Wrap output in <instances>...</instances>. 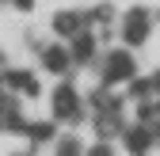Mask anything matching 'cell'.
I'll return each instance as SVG.
<instances>
[{"label":"cell","mask_w":160,"mask_h":156,"mask_svg":"<svg viewBox=\"0 0 160 156\" xmlns=\"http://www.w3.org/2000/svg\"><path fill=\"white\" fill-rule=\"evenodd\" d=\"M4 84H8V88H19V91H27L31 99L42 91V88H38V80H34V72H27V69H8V72H4Z\"/></svg>","instance_id":"1"},{"label":"cell","mask_w":160,"mask_h":156,"mask_svg":"<svg viewBox=\"0 0 160 156\" xmlns=\"http://www.w3.org/2000/svg\"><path fill=\"white\" fill-rule=\"evenodd\" d=\"M42 65H46L50 72H65V69H69V53H65L61 46H46V50H42Z\"/></svg>","instance_id":"3"},{"label":"cell","mask_w":160,"mask_h":156,"mask_svg":"<svg viewBox=\"0 0 160 156\" xmlns=\"http://www.w3.org/2000/svg\"><path fill=\"white\" fill-rule=\"evenodd\" d=\"M0 88H4V76H0Z\"/></svg>","instance_id":"7"},{"label":"cell","mask_w":160,"mask_h":156,"mask_svg":"<svg viewBox=\"0 0 160 156\" xmlns=\"http://www.w3.org/2000/svg\"><path fill=\"white\" fill-rule=\"evenodd\" d=\"M23 110L15 99H0V129H23Z\"/></svg>","instance_id":"2"},{"label":"cell","mask_w":160,"mask_h":156,"mask_svg":"<svg viewBox=\"0 0 160 156\" xmlns=\"http://www.w3.org/2000/svg\"><path fill=\"white\" fill-rule=\"evenodd\" d=\"M57 31H61V34H69L72 27H76V19H69V12H65V19H57V23H53Z\"/></svg>","instance_id":"6"},{"label":"cell","mask_w":160,"mask_h":156,"mask_svg":"<svg viewBox=\"0 0 160 156\" xmlns=\"http://www.w3.org/2000/svg\"><path fill=\"white\" fill-rule=\"evenodd\" d=\"M53 107H57V114H76V91L61 84L53 91Z\"/></svg>","instance_id":"4"},{"label":"cell","mask_w":160,"mask_h":156,"mask_svg":"<svg viewBox=\"0 0 160 156\" xmlns=\"http://www.w3.org/2000/svg\"><path fill=\"white\" fill-rule=\"evenodd\" d=\"M53 152L57 156H80V141L76 137H61V141L53 145Z\"/></svg>","instance_id":"5"}]
</instances>
